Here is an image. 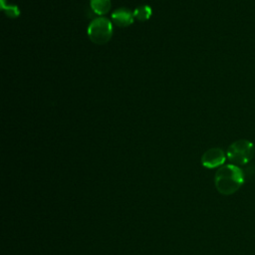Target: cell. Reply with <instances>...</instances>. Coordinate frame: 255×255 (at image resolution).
<instances>
[{
    "label": "cell",
    "instance_id": "7a4b0ae2",
    "mask_svg": "<svg viewBox=\"0 0 255 255\" xmlns=\"http://www.w3.org/2000/svg\"><path fill=\"white\" fill-rule=\"evenodd\" d=\"M254 144L247 139H238L232 142L226 152L229 161L234 165H244L248 163L254 155Z\"/></svg>",
    "mask_w": 255,
    "mask_h": 255
},
{
    "label": "cell",
    "instance_id": "ba28073f",
    "mask_svg": "<svg viewBox=\"0 0 255 255\" xmlns=\"http://www.w3.org/2000/svg\"><path fill=\"white\" fill-rule=\"evenodd\" d=\"M1 7L4 10L5 14L10 18H17L20 14V10L15 5H7L5 0H1Z\"/></svg>",
    "mask_w": 255,
    "mask_h": 255
},
{
    "label": "cell",
    "instance_id": "277c9868",
    "mask_svg": "<svg viewBox=\"0 0 255 255\" xmlns=\"http://www.w3.org/2000/svg\"><path fill=\"white\" fill-rule=\"evenodd\" d=\"M226 155L219 147H212L207 149L201 156V163L206 168L220 167L225 162Z\"/></svg>",
    "mask_w": 255,
    "mask_h": 255
},
{
    "label": "cell",
    "instance_id": "5b68a950",
    "mask_svg": "<svg viewBox=\"0 0 255 255\" xmlns=\"http://www.w3.org/2000/svg\"><path fill=\"white\" fill-rule=\"evenodd\" d=\"M133 14L127 8H119L112 14V21L119 27H128L133 23Z\"/></svg>",
    "mask_w": 255,
    "mask_h": 255
},
{
    "label": "cell",
    "instance_id": "3957f363",
    "mask_svg": "<svg viewBox=\"0 0 255 255\" xmlns=\"http://www.w3.org/2000/svg\"><path fill=\"white\" fill-rule=\"evenodd\" d=\"M88 36L97 45L107 44L113 36V24L104 17L94 19L88 26Z\"/></svg>",
    "mask_w": 255,
    "mask_h": 255
},
{
    "label": "cell",
    "instance_id": "6da1fadb",
    "mask_svg": "<svg viewBox=\"0 0 255 255\" xmlns=\"http://www.w3.org/2000/svg\"><path fill=\"white\" fill-rule=\"evenodd\" d=\"M244 183V175L241 168L232 163L220 166L214 177L217 191L223 195L235 193Z\"/></svg>",
    "mask_w": 255,
    "mask_h": 255
},
{
    "label": "cell",
    "instance_id": "8992f818",
    "mask_svg": "<svg viewBox=\"0 0 255 255\" xmlns=\"http://www.w3.org/2000/svg\"><path fill=\"white\" fill-rule=\"evenodd\" d=\"M90 6L95 14L102 16L111 10L112 3L111 0H91Z\"/></svg>",
    "mask_w": 255,
    "mask_h": 255
},
{
    "label": "cell",
    "instance_id": "52a82bcc",
    "mask_svg": "<svg viewBox=\"0 0 255 255\" xmlns=\"http://www.w3.org/2000/svg\"><path fill=\"white\" fill-rule=\"evenodd\" d=\"M132 14L136 20L142 22V21H146L150 18L151 14H152V10L148 5H141V6H138L137 8H135L134 11L132 12Z\"/></svg>",
    "mask_w": 255,
    "mask_h": 255
}]
</instances>
